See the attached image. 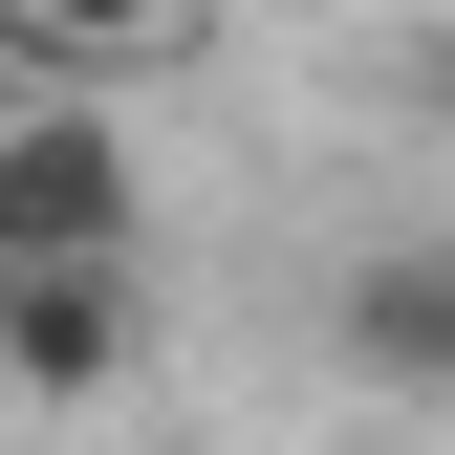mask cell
Masks as SVG:
<instances>
[{"mask_svg": "<svg viewBox=\"0 0 455 455\" xmlns=\"http://www.w3.org/2000/svg\"><path fill=\"white\" fill-rule=\"evenodd\" d=\"M152 239V174L108 108H0V282H66V260H131Z\"/></svg>", "mask_w": 455, "mask_h": 455, "instance_id": "6da1fadb", "label": "cell"}, {"mask_svg": "<svg viewBox=\"0 0 455 455\" xmlns=\"http://www.w3.org/2000/svg\"><path fill=\"white\" fill-rule=\"evenodd\" d=\"M196 22H217V0H0V44H22V66H87V87L108 66H174Z\"/></svg>", "mask_w": 455, "mask_h": 455, "instance_id": "277c9868", "label": "cell"}, {"mask_svg": "<svg viewBox=\"0 0 455 455\" xmlns=\"http://www.w3.org/2000/svg\"><path fill=\"white\" fill-rule=\"evenodd\" d=\"M347 369H369V390H434V412H455V239H390V260H347Z\"/></svg>", "mask_w": 455, "mask_h": 455, "instance_id": "3957f363", "label": "cell"}, {"mask_svg": "<svg viewBox=\"0 0 455 455\" xmlns=\"http://www.w3.org/2000/svg\"><path fill=\"white\" fill-rule=\"evenodd\" d=\"M131 347H152V282H131V260L0 282V390H44V412H87V390H131Z\"/></svg>", "mask_w": 455, "mask_h": 455, "instance_id": "7a4b0ae2", "label": "cell"}]
</instances>
